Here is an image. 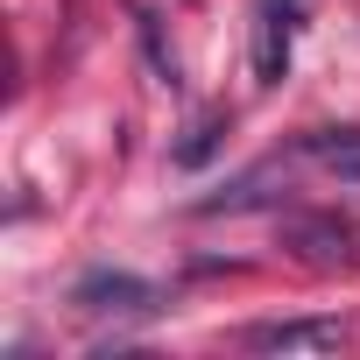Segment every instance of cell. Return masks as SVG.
I'll return each mask as SVG.
<instances>
[{"label":"cell","mask_w":360,"mask_h":360,"mask_svg":"<svg viewBox=\"0 0 360 360\" xmlns=\"http://www.w3.org/2000/svg\"><path fill=\"white\" fill-rule=\"evenodd\" d=\"M346 339V318H262L240 332L248 353H339Z\"/></svg>","instance_id":"6da1fadb"},{"label":"cell","mask_w":360,"mask_h":360,"mask_svg":"<svg viewBox=\"0 0 360 360\" xmlns=\"http://www.w3.org/2000/svg\"><path fill=\"white\" fill-rule=\"evenodd\" d=\"M283 248L311 269H353L360 248H353V226H339L332 212H290L283 219Z\"/></svg>","instance_id":"7a4b0ae2"},{"label":"cell","mask_w":360,"mask_h":360,"mask_svg":"<svg viewBox=\"0 0 360 360\" xmlns=\"http://www.w3.org/2000/svg\"><path fill=\"white\" fill-rule=\"evenodd\" d=\"M71 304L92 311V318H148L155 311V283L127 276V269H92L71 283Z\"/></svg>","instance_id":"3957f363"},{"label":"cell","mask_w":360,"mask_h":360,"mask_svg":"<svg viewBox=\"0 0 360 360\" xmlns=\"http://www.w3.org/2000/svg\"><path fill=\"white\" fill-rule=\"evenodd\" d=\"M290 71V0H262V29H255V78L276 85Z\"/></svg>","instance_id":"277c9868"},{"label":"cell","mask_w":360,"mask_h":360,"mask_svg":"<svg viewBox=\"0 0 360 360\" xmlns=\"http://www.w3.org/2000/svg\"><path fill=\"white\" fill-rule=\"evenodd\" d=\"M226 127H233L226 113H205V120H198V127H191L184 141H176V169H205V162L219 155V141H226Z\"/></svg>","instance_id":"5b68a950"},{"label":"cell","mask_w":360,"mask_h":360,"mask_svg":"<svg viewBox=\"0 0 360 360\" xmlns=\"http://www.w3.org/2000/svg\"><path fill=\"white\" fill-rule=\"evenodd\" d=\"M353 148H360V127H311L304 134V155H325V162H339Z\"/></svg>","instance_id":"8992f818"},{"label":"cell","mask_w":360,"mask_h":360,"mask_svg":"<svg viewBox=\"0 0 360 360\" xmlns=\"http://www.w3.org/2000/svg\"><path fill=\"white\" fill-rule=\"evenodd\" d=\"M332 169H339V184H360V148H353V155H339Z\"/></svg>","instance_id":"52a82bcc"}]
</instances>
